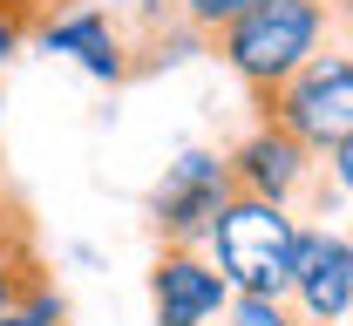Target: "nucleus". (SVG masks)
<instances>
[{
  "instance_id": "1a4fd4ad",
  "label": "nucleus",
  "mask_w": 353,
  "mask_h": 326,
  "mask_svg": "<svg viewBox=\"0 0 353 326\" xmlns=\"http://www.w3.org/2000/svg\"><path fill=\"white\" fill-rule=\"evenodd\" d=\"M48 258H41V245H0V320L7 313H21L34 292H48Z\"/></svg>"
},
{
  "instance_id": "9b49d317",
  "label": "nucleus",
  "mask_w": 353,
  "mask_h": 326,
  "mask_svg": "<svg viewBox=\"0 0 353 326\" xmlns=\"http://www.w3.org/2000/svg\"><path fill=\"white\" fill-rule=\"evenodd\" d=\"M224 326H312L292 299H259V292H238L224 306Z\"/></svg>"
},
{
  "instance_id": "0eeeda50",
  "label": "nucleus",
  "mask_w": 353,
  "mask_h": 326,
  "mask_svg": "<svg viewBox=\"0 0 353 326\" xmlns=\"http://www.w3.org/2000/svg\"><path fill=\"white\" fill-rule=\"evenodd\" d=\"M34 41L54 48V54H75L88 75H95V82H109V89L136 82L130 21H123V14H109V7H95V0H68V7H54L41 28H34Z\"/></svg>"
},
{
  "instance_id": "4468645a",
  "label": "nucleus",
  "mask_w": 353,
  "mask_h": 326,
  "mask_svg": "<svg viewBox=\"0 0 353 326\" xmlns=\"http://www.w3.org/2000/svg\"><path fill=\"white\" fill-rule=\"evenodd\" d=\"M326 163H333V184H340V190L353 197V143H340V150H333Z\"/></svg>"
},
{
  "instance_id": "39448f33",
  "label": "nucleus",
  "mask_w": 353,
  "mask_h": 326,
  "mask_svg": "<svg viewBox=\"0 0 353 326\" xmlns=\"http://www.w3.org/2000/svg\"><path fill=\"white\" fill-rule=\"evenodd\" d=\"M231 197H238L231 156L224 150H183L163 170V184L150 190V232H157V245H204Z\"/></svg>"
},
{
  "instance_id": "423d86ee",
  "label": "nucleus",
  "mask_w": 353,
  "mask_h": 326,
  "mask_svg": "<svg viewBox=\"0 0 353 326\" xmlns=\"http://www.w3.org/2000/svg\"><path fill=\"white\" fill-rule=\"evenodd\" d=\"M231 299L238 292H231V279L218 272V258L204 245H157V258H150L157 326H211V320H224Z\"/></svg>"
},
{
  "instance_id": "6e6552de",
  "label": "nucleus",
  "mask_w": 353,
  "mask_h": 326,
  "mask_svg": "<svg viewBox=\"0 0 353 326\" xmlns=\"http://www.w3.org/2000/svg\"><path fill=\"white\" fill-rule=\"evenodd\" d=\"M292 306L312 326H347L353 320V238L333 225L299 232V265H292Z\"/></svg>"
},
{
  "instance_id": "20e7f679",
  "label": "nucleus",
  "mask_w": 353,
  "mask_h": 326,
  "mask_svg": "<svg viewBox=\"0 0 353 326\" xmlns=\"http://www.w3.org/2000/svg\"><path fill=\"white\" fill-rule=\"evenodd\" d=\"M252 109H259V123H279V130H292L306 150L333 156L340 143H353V48L333 41L326 54H312L292 82H279Z\"/></svg>"
},
{
  "instance_id": "9d476101",
  "label": "nucleus",
  "mask_w": 353,
  "mask_h": 326,
  "mask_svg": "<svg viewBox=\"0 0 353 326\" xmlns=\"http://www.w3.org/2000/svg\"><path fill=\"white\" fill-rule=\"evenodd\" d=\"M163 7H170L183 28H197V34H204V48H211V34H224V28H231L238 14H252L259 0H163Z\"/></svg>"
},
{
  "instance_id": "f8f14e48",
  "label": "nucleus",
  "mask_w": 353,
  "mask_h": 326,
  "mask_svg": "<svg viewBox=\"0 0 353 326\" xmlns=\"http://www.w3.org/2000/svg\"><path fill=\"white\" fill-rule=\"evenodd\" d=\"M0 7H7V14H14V21H21L28 34H34L48 14H54V7H68V0H0Z\"/></svg>"
},
{
  "instance_id": "7ed1b4c3",
  "label": "nucleus",
  "mask_w": 353,
  "mask_h": 326,
  "mask_svg": "<svg viewBox=\"0 0 353 326\" xmlns=\"http://www.w3.org/2000/svg\"><path fill=\"white\" fill-rule=\"evenodd\" d=\"M224 156H231L238 190L285 204L292 218H319V211H333V190H340V184H333V163H326L319 150H306L292 130H279V123H252Z\"/></svg>"
},
{
  "instance_id": "f257e3e1",
  "label": "nucleus",
  "mask_w": 353,
  "mask_h": 326,
  "mask_svg": "<svg viewBox=\"0 0 353 326\" xmlns=\"http://www.w3.org/2000/svg\"><path fill=\"white\" fill-rule=\"evenodd\" d=\"M333 41H340L333 0H259L224 34H211V54L245 82L252 102H265L279 82H292L312 54H326Z\"/></svg>"
},
{
  "instance_id": "ddd939ff",
  "label": "nucleus",
  "mask_w": 353,
  "mask_h": 326,
  "mask_svg": "<svg viewBox=\"0 0 353 326\" xmlns=\"http://www.w3.org/2000/svg\"><path fill=\"white\" fill-rule=\"evenodd\" d=\"M28 41H34V34H28V28H21V21H14L7 7H0V68H7V61H14V54H21Z\"/></svg>"
},
{
  "instance_id": "f03ea898",
  "label": "nucleus",
  "mask_w": 353,
  "mask_h": 326,
  "mask_svg": "<svg viewBox=\"0 0 353 326\" xmlns=\"http://www.w3.org/2000/svg\"><path fill=\"white\" fill-rule=\"evenodd\" d=\"M299 218L272 197L238 190L224 204V218L211 225L204 252L218 258V272L231 279V292H259V299H292V265H299Z\"/></svg>"
}]
</instances>
